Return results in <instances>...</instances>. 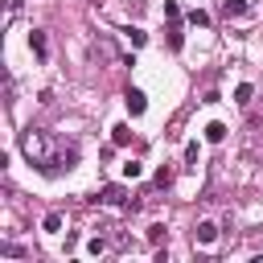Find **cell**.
Listing matches in <instances>:
<instances>
[{
  "label": "cell",
  "instance_id": "obj_9",
  "mask_svg": "<svg viewBox=\"0 0 263 263\" xmlns=\"http://www.w3.org/2000/svg\"><path fill=\"white\" fill-rule=\"evenodd\" d=\"M222 12L226 16H242L247 12V0H222Z\"/></svg>",
  "mask_w": 263,
  "mask_h": 263
},
{
  "label": "cell",
  "instance_id": "obj_1",
  "mask_svg": "<svg viewBox=\"0 0 263 263\" xmlns=\"http://www.w3.org/2000/svg\"><path fill=\"white\" fill-rule=\"evenodd\" d=\"M21 148H25V156L41 173H62V168H74V160H78L74 148H66L53 132H41V127H29L25 140H21Z\"/></svg>",
  "mask_w": 263,
  "mask_h": 263
},
{
  "label": "cell",
  "instance_id": "obj_11",
  "mask_svg": "<svg viewBox=\"0 0 263 263\" xmlns=\"http://www.w3.org/2000/svg\"><path fill=\"white\" fill-rule=\"evenodd\" d=\"M41 230H45V234H58V230H62V214H45Z\"/></svg>",
  "mask_w": 263,
  "mask_h": 263
},
{
  "label": "cell",
  "instance_id": "obj_6",
  "mask_svg": "<svg viewBox=\"0 0 263 263\" xmlns=\"http://www.w3.org/2000/svg\"><path fill=\"white\" fill-rule=\"evenodd\" d=\"M168 45H173V49H181V45H185V33H181V16L168 25Z\"/></svg>",
  "mask_w": 263,
  "mask_h": 263
},
{
  "label": "cell",
  "instance_id": "obj_4",
  "mask_svg": "<svg viewBox=\"0 0 263 263\" xmlns=\"http://www.w3.org/2000/svg\"><path fill=\"white\" fill-rule=\"evenodd\" d=\"M29 49H33L41 62L49 58V41H45V33H41V29H33V33H29Z\"/></svg>",
  "mask_w": 263,
  "mask_h": 263
},
{
  "label": "cell",
  "instance_id": "obj_5",
  "mask_svg": "<svg viewBox=\"0 0 263 263\" xmlns=\"http://www.w3.org/2000/svg\"><path fill=\"white\" fill-rule=\"evenodd\" d=\"M127 111H132V115H144V111H148L144 90H127Z\"/></svg>",
  "mask_w": 263,
  "mask_h": 263
},
{
  "label": "cell",
  "instance_id": "obj_18",
  "mask_svg": "<svg viewBox=\"0 0 263 263\" xmlns=\"http://www.w3.org/2000/svg\"><path fill=\"white\" fill-rule=\"evenodd\" d=\"M160 238H164V226H160V222H156V226H148V242H160Z\"/></svg>",
  "mask_w": 263,
  "mask_h": 263
},
{
  "label": "cell",
  "instance_id": "obj_10",
  "mask_svg": "<svg viewBox=\"0 0 263 263\" xmlns=\"http://www.w3.org/2000/svg\"><path fill=\"white\" fill-rule=\"evenodd\" d=\"M185 21H189L193 29H205V25H210V12H201V8H193V12L185 16Z\"/></svg>",
  "mask_w": 263,
  "mask_h": 263
},
{
  "label": "cell",
  "instance_id": "obj_15",
  "mask_svg": "<svg viewBox=\"0 0 263 263\" xmlns=\"http://www.w3.org/2000/svg\"><path fill=\"white\" fill-rule=\"evenodd\" d=\"M127 37H132V45H136V49L148 41V33H144V29H127Z\"/></svg>",
  "mask_w": 263,
  "mask_h": 263
},
{
  "label": "cell",
  "instance_id": "obj_3",
  "mask_svg": "<svg viewBox=\"0 0 263 263\" xmlns=\"http://www.w3.org/2000/svg\"><path fill=\"white\" fill-rule=\"evenodd\" d=\"M99 201H103V205H127V193H123V185H107V189L99 193Z\"/></svg>",
  "mask_w": 263,
  "mask_h": 263
},
{
  "label": "cell",
  "instance_id": "obj_2",
  "mask_svg": "<svg viewBox=\"0 0 263 263\" xmlns=\"http://www.w3.org/2000/svg\"><path fill=\"white\" fill-rule=\"evenodd\" d=\"M193 238H197L201 247H214V242H218V226H214V222L205 218V222H197V230H193Z\"/></svg>",
  "mask_w": 263,
  "mask_h": 263
},
{
  "label": "cell",
  "instance_id": "obj_19",
  "mask_svg": "<svg viewBox=\"0 0 263 263\" xmlns=\"http://www.w3.org/2000/svg\"><path fill=\"white\" fill-rule=\"evenodd\" d=\"M164 16H168V21H177V16H181V8H177L173 0H164Z\"/></svg>",
  "mask_w": 263,
  "mask_h": 263
},
{
  "label": "cell",
  "instance_id": "obj_12",
  "mask_svg": "<svg viewBox=\"0 0 263 263\" xmlns=\"http://www.w3.org/2000/svg\"><path fill=\"white\" fill-rule=\"evenodd\" d=\"M21 16V0H4V25H12Z\"/></svg>",
  "mask_w": 263,
  "mask_h": 263
},
{
  "label": "cell",
  "instance_id": "obj_17",
  "mask_svg": "<svg viewBox=\"0 0 263 263\" xmlns=\"http://www.w3.org/2000/svg\"><path fill=\"white\" fill-rule=\"evenodd\" d=\"M103 251H107L103 238H90V242H86V255H103Z\"/></svg>",
  "mask_w": 263,
  "mask_h": 263
},
{
  "label": "cell",
  "instance_id": "obj_14",
  "mask_svg": "<svg viewBox=\"0 0 263 263\" xmlns=\"http://www.w3.org/2000/svg\"><path fill=\"white\" fill-rule=\"evenodd\" d=\"M247 99H251V82H238L234 86V103H247Z\"/></svg>",
  "mask_w": 263,
  "mask_h": 263
},
{
  "label": "cell",
  "instance_id": "obj_7",
  "mask_svg": "<svg viewBox=\"0 0 263 263\" xmlns=\"http://www.w3.org/2000/svg\"><path fill=\"white\" fill-rule=\"evenodd\" d=\"M111 140H115L119 148H123V144H132V127H127V123H115V127H111Z\"/></svg>",
  "mask_w": 263,
  "mask_h": 263
},
{
  "label": "cell",
  "instance_id": "obj_8",
  "mask_svg": "<svg viewBox=\"0 0 263 263\" xmlns=\"http://www.w3.org/2000/svg\"><path fill=\"white\" fill-rule=\"evenodd\" d=\"M205 140H210V144H222V140H226V123H210V127H205Z\"/></svg>",
  "mask_w": 263,
  "mask_h": 263
},
{
  "label": "cell",
  "instance_id": "obj_13",
  "mask_svg": "<svg viewBox=\"0 0 263 263\" xmlns=\"http://www.w3.org/2000/svg\"><path fill=\"white\" fill-rule=\"evenodd\" d=\"M140 173H144V164H140V160H127V164H123V177H127V181H136Z\"/></svg>",
  "mask_w": 263,
  "mask_h": 263
},
{
  "label": "cell",
  "instance_id": "obj_16",
  "mask_svg": "<svg viewBox=\"0 0 263 263\" xmlns=\"http://www.w3.org/2000/svg\"><path fill=\"white\" fill-rule=\"evenodd\" d=\"M0 251H4V255H12V259H25V247H16V242H4Z\"/></svg>",
  "mask_w": 263,
  "mask_h": 263
},
{
  "label": "cell",
  "instance_id": "obj_20",
  "mask_svg": "<svg viewBox=\"0 0 263 263\" xmlns=\"http://www.w3.org/2000/svg\"><path fill=\"white\" fill-rule=\"evenodd\" d=\"M185 160H189V164L197 160V140H189V144H185Z\"/></svg>",
  "mask_w": 263,
  "mask_h": 263
}]
</instances>
